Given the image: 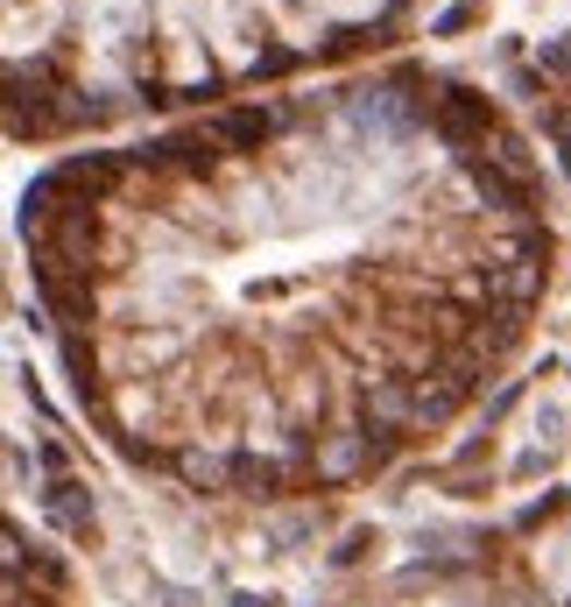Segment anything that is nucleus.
<instances>
[{"instance_id": "nucleus-1", "label": "nucleus", "mask_w": 571, "mask_h": 607, "mask_svg": "<svg viewBox=\"0 0 571 607\" xmlns=\"http://www.w3.org/2000/svg\"><path fill=\"white\" fill-rule=\"evenodd\" d=\"M0 607H71V566L0 509Z\"/></svg>"}, {"instance_id": "nucleus-2", "label": "nucleus", "mask_w": 571, "mask_h": 607, "mask_svg": "<svg viewBox=\"0 0 571 607\" xmlns=\"http://www.w3.org/2000/svg\"><path fill=\"white\" fill-rule=\"evenodd\" d=\"M42 515H50L64 537H78V544H99V509H93V487L85 481H71V473H57L50 487H42Z\"/></svg>"}, {"instance_id": "nucleus-3", "label": "nucleus", "mask_w": 571, "mask_h": 607, "mask_svg": "<svg viewBox=\"0 0 571 607\" xmlns=\"http://www.w3.org/2000/svg\"><path fill=\"white\" fill-rule=\"evenodd\" d=\"M430 128H438V142H452V149H465V142H479L494 128V107L479 93H465V85H452V93L438 99V113H430Z\"/></svg>"}, {"instance_id": "nucleus-4", "label": "nucleus", "mask_w": 571, "mask_h": 607, "mask_svg": "<svg viewBox=\"0 0 571 607\" xmlns=\"http://www.w3.org/2000/svg\"><path fill=\"white\" fill-rule=\"evenodd\" d=\"M465 184L487 205H501V213H522V205H530V177L501 170V162H487V156H465Z\"/></svg>"}, {"instance_id": "nucleus-5", "label": "nucleus", "mask_w": 571, "mask_h": 607, "mask_svg": "<svg viewBox=\"0 0 571 607\" xmlns=\"http://www.w3.org/2000/svg\"><path fill=\"white\" fill-rule=\"evenodd\" d=\"M268 135H276V121H268L262 107H227L219 113V142H227V149H262Z\"/></svg>"}, {"instance_id": "nucleus-6", "label": "nucleus", "mask_w": 571, "mask_h": 607, "mask_svg": "<svg viewBox=\"0 0 571 607\" xmlns=\"http://www.w3.org/2000/svg\"><path fill=\"white\" fill-rule=\"evenodd\" d=\"M487 290H501V298L522 311L536 290H544V262H501V276H487Z\"/></svg>"}, {"instance_id": "nucleus-7", "label": "nucleus", "mask_w": 571, "mask_h": 607, "mask_svg": "<svg viewBox=\"0 0 571 607\" xmlns=\"http://www.w3.org/2000/svg\"><path fill=\"white\" fill-rule=\"evenodd\" d=\"M479 14H487V0H459V8H445V14H438V36H459V28H473Z\"/></svg>"}, {"instance_id": "nucleus-8", "label": "nucleus", "mask_w": 571, "mask_h": 607, "mask_svg": "<svg viewBox=\"0 0 571 607\" xmlns=\"http://www.w3.org/2000/svg\"><path fill=\"white\" fill-rule=\"evenodd\" d=\"M290 64H296L290 50H262V57H254V78H282V71H290Z\"/></svg>"}, {"instance_id": "nucleus-9", "label": "nucleus", "mask_w": 571, "mask_h": 607, "mask_svg": "<svg viewBox=\"0 0 571 607\" xmlns=\"http://www.w3.org/2000/svg\"><path fill=\"white\" fill-rule=\"evenodd\" d=\"M367 544H374V530H353V537L339 544V566H353V558H367Z\"/></svg>"}, {"instance_id": "nucleus-10", "label": "nucleus", "mask_w": 571, "mask_h": 607, "mask_svg": "<svg viewBox=\"0 0 571 607\" xmlns=\"http://www.w3.org/2000/svg\"><path fill=\"white\" fill-rule=\"evenodd\" d=\"M544 64L550 71H571V43H544Z\"/></svg>"}, {"instance_id": "nucleus-11", "label": "nucleus", "mask_w": 571, "mask_h": 607, "mask_svg": "<svg viewBox=\"0 0 571 607\" xmlns=\"http://www.w3.org/2000/svg\"><path fill=\"white\" fill-rule=\"evenodd\" d=\"M544 128H550V135H571V107H550V113H544Z\"/></svg>"}, {"instance_id": "nucleus-12", "label": "nucleus", "mask_w": 571, "mask_h": 607, "mask_svg": "<svg viewBox=\"0 0 571 607\" xmlns=\"http://www.w3.org/2000/svg\"><path fill=\"white\" fill-rule=\"evenodd\" d=\"M233 607H276V594H233Z\"/></svg>"}, {"instance_id": "nucleus-13", "label": "nucleus", "mask_w": 571, "mask_h": 607, "mask_svg": "<svg viewBox=\"0 0 571 607\" xmlns=\"http://www.w3.org/2000/svg\"><path fill=\"white\" fill-rule=\"evenodd\" d=\"M564 177H571V135H564Z\"/></svg>"}]
</instances>
